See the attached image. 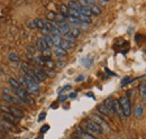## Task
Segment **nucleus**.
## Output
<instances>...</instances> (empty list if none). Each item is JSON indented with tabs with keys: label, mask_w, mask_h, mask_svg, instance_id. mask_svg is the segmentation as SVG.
<instances>
[{
	"label": "nucleus",
	"mask_w": 146,
	"mask_h": 139,
	"mask_svg": "<svg viewBox=\"0 0 146 139\" xmlns=\"http://www.w3.org/2000/svg\"><path fill=\"white\" fill-rule=\"evenodd\" d=\"M82 127H83V130L84 131H87V132H89V134H91V135H102L104 134V131H102V129L96 123V122H93L92 120H84V121L82 122Z\"/></svg>",
	"instance_id": "f257e3e1"
},
{
	"label": "nucleus",
	"mask_w": 146,
	"mask_h": 139,
	"mask_svg": "<svg viewBox=\"0 0 146 139\" xmlns=\"http://www.w3.org/2000/svg\"><path fill=\"white\" fill-rule=\"evenodd\" d=\"M15 92H16L15 95H17L19 99H20L21 101H24L25 103L34 104V100H33V98L31 97V93L26 90V87H20L19 89L15 90Z\"/></svg>",
	"instance_id": "f03ea898"
},
{
	"label": "nucleus",
	"mask_w": 146,
	"mask_h": 139,
	"mask_svg": "<svg viewBox=\"0 0 146 139\" xmlns=\"http://www.w3.org/2000/svg\"><path fill=\"white\" fill-rule=\"evenodd\" d=\"M118 102H119L121 109H123L124 116L125 117H129L131 115V103H130L129 98H128L127 95H123L121 98H119Z\"/></svg>",
	"instance_id": "7ed1b4c3"
},
{
	"label": "nucleus",
	"mask_w": 146,
	"mask_h": 139,
	"mask_svg": "<svg viewBox=\"0 0 146 139\" xmlns=\"http://www.w3.org/2000/svg\"><path fill=\"white\" fill-rule=\"evenodd\" d=\"M1 109L3 110V111H7V113H10L13 117H15L16 119H21V118H24V111H21L20 109H18L17 107H6V105H3V107H1Z\"/></svg>",
	"instance_id": "20e7f679"
},
{
	"label": "nucleus",
	"mask_w": 146,
	"mask_h": 139,
	"mask_svg": "<svg viewBox=\"0 0 146 139\" xmlns=\"http://www.w3.org/2000/svg\"><path fill=\"white\" fill-rule=\"evenodd\" d=\"M90 120H92L93 122H96V123H97V124H98L102 130H104V129H105V130H107V131H109L110 130L109 124L105 121V120H104L99 115H94V113L91 115V116H90Z\"/></svg>",
	"instance_id": "39448f33"
},
{
	"label": "nucleus",
	"mask_w": 146,
	"mask_h": 139,
	"mask_svg": "<svg viewBox=\"0 0 146 139\" xmlns=\"http://www.w3.org/2000/svg\"><path fill=\"white\" fill-rule=\"evenodd\" d=\"M2 99L6 100L9 103H15L17 104V105H25V102L21 101L18 97L15 95V94H7V93H5V94H2Z\"/></svg>",
	"instance_id": "423d86ee"
},
{
	"label": "nucleus",
	"mask_w": 146,
	"mask_h": 139,
	"mask_svg": "<svg viewBox=\"0 0 146 139\" xmlns=\"http://www.w3.org/2000/svg\"><path fill=\"white\" fill-rule=\"evenodd\" d=\"M27 80V79H26ZM26 90L31 93V94H37L38 92H39V85H38V83L36 82H33V81H31V80H27V83H26Z\"/></svg>",
	"instance_id": "0eeeda50"
},
{
	"label": "nucleus",
	"mask_w": 146,
	"mask_h": 139,
	"mask_svg": "<svg viewBox=\"0 0 146 139\" xmlns=\"http://www.w3.org/2000/svg\"><path fill=\"white\" fill-rule=\"evenodd\" d=\"M112 105H113V111H115V115H117L119 117L120 120H124L125 116H124V112H123V109L120 107V104L118 102V100H113L112 101Z\"/></svg>",
	"instance_id": "6e6552de"
},
{
	"label": "nucleus",
	"mask_w": 146,
	"mask_h": 139,
	"mask_svg": "<svg viewBox=\"0 0 146 139\" xmlns=\"http://www.w3.org/2000/svg\"><path fill=\"white\" fill-rule=\"evenodd\" d=\"M36 45H37L38 51H40L42 53L47 52V51H51V47L47 45V43L45 42V39H44V38H38V39H37Z\"/></svg>",
	"instance_id": "1a4fd4ad"
},
{
	"label": "nucleus",
	"mask_w": 146,
	"mask_h": 139,
	"mask_svg": "<svg viewBox=\"0 0 146 139\" xmlns=\"http://www.w3.org/2000/svg\"><path fill=\"white\" fill-rule=\"evenodd\" d=\"M75 135L76 136H79V137H81L82 139H97L93 135L91 134H89V132H87V131H84L83 129H76V131H75Z\"/></svg>",
	"instance_id": "9d476101"
},
{
	"label": "nucleus",
	"mask_w": 146,
	"mask_h": 139,
	"mask_svg": "<svg viewBox=\"0 0 146 139\" xmlns=\"http://www.w3.org/2000/svg\"><path fill=\"white\" fill-rule=\"evenodd\" d=\"M33 72H34L35 76L38 79V81H39V82H44V81L47 79V76H46V74H45V71H43V70L34 69L33 70Z\"/></svg>",
	"instance_id": "9b49d317"
},
{
	"label": "nucleus",
	"mask_w": 146,
	"mask_h": 139,
	"mask_svg": "<svg viewBox=\"0 0 146 139\" xmlns=\"http://www.w3.org/2000/svg\"><path fill=\"white\" fill-rule=\"evenodd\" d=\"M58 46L62 47L65 52H69V51L73 47V42H70V40H68V39H62Z\"/></svg>",
	"instance_id": "f8f14e48"
},
{
	"label": "nucleus",
	"mask_w": 146,
	"mask_h": 139,
	"mask_svg": "<svg viewBox=\"0 0 146 139\" xmlns=\"http://www.w3.org/2000/svg\"><path fill=\"white\" fill-rule=\"evenodd\" d=\"M1 117H2V120L6 122H9L11 124H16L17 123V120L15 117H13L10 113H6V112H2L1 113Z\"/></svg>",
	"instance_id": "ddd939ff"
},
{
	"label": "nucleus",
	"mask_w": 146,
	"mask_h": 139,
	"mask_svg": "<svg viewBox=\"0 0 146 139\" xmlns=\"http://www.w3.org/2000/svg\"><path fill=\"white\" fill-rule=\"evenodd\" d=\"M112 98H107L105 101H104V105L108 109V111L110 112V115H115V111H113V105H112Z\"/></svg>",
	"instance_id": "4468645a"
},
{
	"label": "nucleus",
	"mask_w": 146,
	"mask_h": 139,
	"mask_svg": "<svg viewBox=\"0 0 146 139\" xmlns=\"http://www.w3.org/2000/svg\"><path fill=\"white\" fill-rule=\"evenodd\" d=\"M20 69L24 72V74H29V73L33 72V69L31 68V65H29L28 63H26V62H23V63L20 64Z\"/></svg>",
	"instance_id": "2eb2a0df"
},
{
	"label": "nucleus",
	"mask_w": 146,
	"mask_h": 139,
	"mask_svg": "<svg viewBox=\"0 0 146 139\" xmlns=\"http://www.w3.org/2000/svg\"><path fill=\"white\" fill-rule=\"evenodd\" d=\"M54 53L57 57L62 58V57H64V56L66 55L68 52H65V51H64L62 47H60V46H54Z\"/></svg>",
	"instance_id": "dca6fc26"
},
{
	"label": "nucleus",
	"mask_w": 146,
	"mask_h": 139,
	"mask_svg": "<svg viewBox=\"0 0 146 139\" xmlns=\"http://www.w3.org/2000/svg\"><path fill=\"white\" fill-rule=\"evenodd\" d=\"M89 8H90V11H91V15L98 16V15L101 14V9H100V7L97 6V5H94V3H93V5H90Z\"/></svg>",
	"instance_id": "f3484780"
},
{
	"label": "nucleus",
	"mask_w": 146,
	"mask_h": 139,
	"mask_svg": "<svg viewBox=\"0 0 146 139\" xmlns=\"http://www.w3.org/2000/svg\"><path fill=\"white\" fill-rule=\"evenodd\" d=\"M98 112L100 113V115H102V116H106V117H109L110 116V112L108 111V109L104 105V104H100V105H98Z\"/></svg>",
	"instance_id": "a211bd4d"
},
{
	"label": "nucleus",
	"mask_w": 146,
	"mask_h": 139,
	"mask_svg": "<svg viewBox=\"0 0 146 139\" xmlns=\"http://www.w3.org/2000/svg\"><path fill=\"white\" fill-rule=\"evenodd\" d=\"M135 116L139 119V118H142V116H143V104L142 103H138L136 105V109H135Z\"/></svg>",
	"instance_id": "6ab92c4d"
},
{
	"label": "nucleus",
	"mask_w": 146,
	"mask_h": 139,
	"mask_svg": "<svg viewBox=\"0 0 146 139\" xmlns=\"http://www.w3.org/2000/svg\"><path fill=\"white\" fill-rule=\"evenodd\" d=\"M8 82H9V84L11 85V87H14L15 90H17V89H19V87H21L20 83H19L17 80H15L14 77H10V79L8 80Z\"/></svg>",
	"instance_id": "aec40b11"
},
{
	"label": "nucleus",
	"mask_w": 146,
	"mask_h": 139,
	"mask_svg": "<svg viewBox=\"0 0 146 139\" xmlns=\"http://www.w3.org/2000/svg\"><path fill=\"white\" fill-rule=\"evenodd\" d=\"M79 20L82 21V23H84V24H90V23H91V18H90V16L82 15V14L79 15Z\"/></svg>",
	"instance_id": "412c9836"
},
{
	"label": "nucleus",
	"mask_w": 146,
	"mask_h": 139,
	"mask_svg": "<svg viewBox=\"0 0 146 139\" xmlns=\"http://www.w3.org/2000/svg\"><path fill=\"white\" fill-rule=\"evenodd\" d=\"M69 33L72 35L74 38H78V37L80 36V34H81V29H80V28H76V27H73V28L70 29Z\"/></svg>",
	"instance_id": "4be33fe9"
},
{
	"label": "nucleus",
	"mask_w": 146,
	"mask_h": 139,
	"mask_svg": "<svg viewBox=\"0 0 146 139\" xmlns=\"http://www.w3.org/2000/svg\"><path fill=\"white\" fill-rule=\"evenodd\" d=\"M34 23H35L36 28H38V29H42V28H44V26H45V23H44L40 18H36V19H34Z\"/></svg>",
	"instance_id": "5701e85b"
},
{
	"label": "nucleus",
	"mask_w": 146,
	"mask_h": 139,
	"mask_svg": "<svg viewBox=\"0 0 146 139\" xmlns=\"http://www.w3.org/2000/svg\"><path fill=\"white\" fill-rule=\"evenodd\" d=\"M43 38L45 39V42L47 43V45H48L50 47H51V46H54V44H53V38H52L51 35H46V36H44Z\"/></svg>",
	"instance_id": "b1692460"
},
{
	"label": "nucleus",
	"mask_w": 146,
	"mask_h": 139,
	"mask_svg": "<svg viewBox=\"0 0 146 139\" xmlns=\"http://www.w3.org/2000/svg\"><path fill=\"white\" fill-rule=\"evenodd\" d=\"M9 60L13 61V62H16V63H18L19 61H20L19 56L16 53H10V54H9Z\"/></svg>",
	"instance_id": "393cba45"
},
{
	"label": "nucleus",
	"mask_w": 146,
	"mask_h": 139,
	"mask_svg": "<svg viewBox=\"0 0 146 139\" xmlns=\"http://www.w3.org/2000/svg\"><path fill=\"white\" fill-rule=\"evenodd\" d=\"M129 83H131V79H130L129 76H125V77L121 80V87H126Z\"/></svg>",
	"instance_id": "a878e982"
},
{
	"label": "nucleus",
	"mask_w": 146,
	"mask_h": 139,
	"mask_svg": "<svg viewBox=\"0 0 146 139\" xmlns=\"http://www.w3.org/2000/svg\"><path fill=\"white\" fill-rule=\"evenodd\" d=\"M46 18L48 20H51V21H54L55 18H56V14H55L54 11H48L47 15H46Z\"/></svg>",
	"instance_id": "bb28decb"
},
{
	"label": "nucleus",
	"mask_w": 146,
	"mask_h": 139,
	"mask_svg": "<svg viewBox=\"0 0 146 139\" xmlns=\"http://www.w3.org/2000/svg\"><path fill=\"white\" fill-rule=\"evenodd\" d=\"M141 95H142L143 100H145V98H146V84L145 83H143V84L141 85Z\"/></svg>",
	"instance_id": "cd10ccee"
},
{
	"label": "nucleus",
	"mask_w": 146,
	"mask_h": 139,
	"mask_svg": "<svg viewBox=\"0 0 146 139\" xmlns=\"http://www.w3.org/2000/svg\"><path fill=\"white\" fill-rule=\"evenodd\" d=\"M27 26H28V28H31V29H35V28H36L34 20H31V21H28V23H27Z\"/></svg>",
	"instance_id": "c85d7f7f"
},
{
	"label": "nucleus",
	"mask_w": 146,
	"mask_h": 139,
	"mask_svg": "<svg viewBox=\"0 0 146 139\" xmlns=\"http://www.w3.org/2000/svg\"><path fill=\"white\" fill-rule=\"evenodd\" d=\"M48 129H50V126H48V124H44V126L40 128V134H45Z\"/></svg>",
	"instance_id": "c756f323"
},
{
	"label": "nucleus",
	"mask_w": 146,
	"mask_h": 139,
	"mask_svg": "<svg viewBox=\"0 0 146 139\" xmlns=\"http://www.w3.org/2000/svg\"><path fill=\"white\" fill-rule=\"evenodd\" d=\"M40 33L44 35V36H46V35H50V30L44 26V28H42V29H40Z\"/></svg>",
	"instance_id": "7c9ffc66"
},
{
	"label": "nucleus",
	"mask_w": 146,
	"mask_h": 139,
	"mask_svg": "<svg viewBox=\"0 0 146 139\" xmlns=\"http://www.w3.org/2000/svg\"><path fill=\"white\" fill-rule=\"evenodd\" d=\"M68 98H69L68 95H62V94H60V98H58V100H60V102H63V101H65Z\"/></svg>",
	"instance_id": "2f4dec72"
},
{
	"label": "nucleus",
	"mask_w": 146,
	"mask_h": 139,
	"mask_svg": "<svg viewBox=\"0 0 146 139\" xmlns=\"http://www.w3.org/2000/svg\"><path fill=\"white\" fill-rule=\"evenodd\" d=\"M45 117H46V113H45V112H43V113L39 116V118H38V121L42 122L43 120H44V119H45Z\"/></svg>",
	"instance_id": "473e14b6"
},
{
	"label": "nucleus",
	"mask_w": 146,
	"mask_h": 139,
	"mask_svg": "<svg viewBox=\"0 0 146 139\" xmlns=\"http://www.w3.org/2000/svg\"><path fill=\"white\" fill-rule=\"evenodd\" d=\"M70 89H71V87H70V85H66V87H62V89L60 90V92H62V91H65V90H70Z\"/></svg>",
	"instance_id": "72a5a7b5"
},
{
	"label": "nucleus",
	"mask_w": 146,
	"mask_h": 139,
	"mask_svg": "<svg viewBox=\"0 0 146 139\" xmlns=\"http://www.w3.org/2000/svg\"><path fill=\"white\" fill-rule=\"evenodd\" d=\"M68 97H69V98H75V97H76V93H75V92H73V93H71V94H70V95H68Z\"/></svg>",
	"instance_id": "f704fd0d"
},
{
	"label": "nucleus",
	"mask_w": 146,
	"mask_h": 139,
	"mask_svg": "<svg viewBox=\"0 0 146 139\" xmlns=\"http://www.w3.org/2000/svg\"><path fill=\"white\" fill-rule=\"evenodd\" d=\"M139 38H142V36H141V35H136V37H135L136 42H139Z\"/></svg>",
	"instance_id": "c9c22d12"
},
{
	"label": "nucleus",
	"mask_w": 146,
	"mask_h": 139,
	"mask_svg": "<svg viewBox=\"0 0 146 139\" xmlns=\"http://www.w3.org/2000/svg\"><path fill=\"white\" fill-rule=\"evenodd\" d=\"M83 79H84V77H83V76H81V77H79V79H76L75 81H76V82H80V81H82Z\"/></svg>",
	"instance_id": "e433bc0d"
},
{
	"label": "nucleus",
	"mask_w": 146,
	"mask_h": 139,
	"mask_svg": "<svg viewBox=\"0 0 146 139\" xmlns=\"http://www.w3.org/2000/svg\"><path fill=\"white\" fill-rule=\"evenodd\" d=\"M35 139H43V136H39V137H37V138Z\"/></svg>",
	"instance_id": "4c0bfd02"
},
{
	"label": "nucleus",
	"mask_w": 146,
	"mask_h": 139,
	"mask_svg": "<svg viewBox=\"0 0 146 139\" xmlns=\"http://www.w3.org/2000/svg\"><path fill=\"white\" fill-rule=\"evenodd\" d=\"M69 1H73V2H76L78 0H69Z\"/></svg>",
	"instance_id": "58836bf2"
},
{
	"label": "nucleus",
	"mask_w": 146,
	"mask_h": 139,
	"mask_svg": "<svg viewBox=\"0 0 146 139\" xmlns=\"http://www.w3.org/2000/svg\"><path fill=\"white\" fill-rule=\"evenodd\" d=\"M102 1H105V2H107V1H109V0H102Z\"/></svg>",
	"instance_id": "ea45409f"
}]
</instances>
